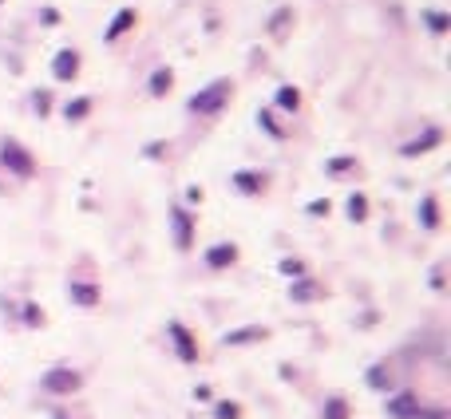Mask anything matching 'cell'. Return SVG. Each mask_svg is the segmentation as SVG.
<instances>
[{
    "label": "cell",
    "instance_id": "cell-9",
    "mask_svg": "<svg viewBox=\"0 0 451 419\" xmlns=\"http://www.w3.org/2000/svg\"><path fill=\"white\" fill-rule=\"evenodd\" d=\"M435 142H443V130H440V127H428V130L420 135V139L404 142V147H400V154H404V159H416V154H428V150L435 147Z\"/></svg>",
    "mask_w": 451,
    "mask_h": 419
},
{
    "label": "cell",
    "instance_id": "cell-16",
    "mask_svg": "<svg viewBox=\"0 0 451 419\" xmlns=\"http://www.w3.org/2000/svg\"><path fill=\"white\" fill-rule=\"evenodd\" d=\"M368 384L376 391H388L392 388V372H388V364H372L368 368Z\"/></svg>",
    "mask_w": 451,
    "mask_h": 419
},
{
    "label": "cell",
    "instance_id": "cell-2",
    "mask_svg": "<svg viewBox=\"0 0 451 419\" xmlns=\"http://www.w3.org/2000/svg\"><path fill=\"white\" fill-rule=\"evenodd\" d=\"M0 162H4L16 178H32V174H36V159H32L28 147H24V142H16V139H4V142H0Z\"/></svg>",
    "mask_w": 451,
    "mask_h": 419
},
{
    "label": "cell",
    "instance_id": "cell-4",
    "mask_svg": "<svg viewBox=\"0 0 451 419\" xmlns=\"http://www.w3.org/2000/svg\"><path fill=\"white\" fill-rule=\"evenodd\" d=\"M167 332H171V344H174V352H179L182 364H198V344H194L191 329H186L182 320H171V324H167Z\"/></svg>",
    "mask_w": 451,
    "mask_h": 419
},
{
    "label": "cell",
    "instance_id": "cell-32",
    "mask_svg": "<svg viewBox=\"0 0 451 419\" xmlns=\"http://www.w3.org/2000/svg\"><path fill=\"white\" fill-rule=\"evenodd\" d=\"M52 419H68V415H64V411H56V415H52Z\"/></svg>",
    "mask_w": 451,
    "mask_h": 419
},
{
    "label": "cell",
    "instance_id": "cell-28",
    "mask_svg": "<svg viewBox=\"0 0 451 419\" xmlns=\"http://www.w3.org/2000/svg\"><path fill=\"white\" fill-rule=\"evenodd\" d=\"M285 20H289V8H281L277 16H273V24H270V28H273V32H281V28H285Z\"/></svg>",
    "mask_w": 451,
    "mask_h": 419
},
{
    "label": "cell",
    "instance_id": "cell-18",
    "mask_svg": "<svg viewBox=\"0 0 451 419\" xmlns=\"http://www.w3.org/2000/svg\"><path fill=\"white\" fill-rule=\"evenodd\" d=\"M325 419H349V399L329 396L325 399Z\"/></svg>",
    "mask_w": 451,
    "mask_h": 419
},
{
    "label": "cell",
    "instance_id": "cell-20",
    "mask_svg": "<svg viewBox=\"0 0 451 419\" xmlns=\"http://www.w3.org/2000/svg\"><path fill=\"white\" fill-rule=\"evenodd\" d=\"M277 107L297 111V107H301V91H297V87H281V91H277Z\"/></svg>",
    "mask_w": 451,
    "mask_h": 419
},
{
    "label": "cell",
    "instance_id": "cell-12",
    "mask_svg": "<svg viewBox=\"0 0 451 419\" xmlns=\"http://www.w3.org/2000/svg\"><path fill=\"white\" fill-rule=\"evenodd\" d=\"M135 20H139V16H135L131 8H119V12H115V20L107 24V32H103V40H119L127 28H135Z\"/></svg>",
    "mask_w": 451,
    "mask_h": 419
},
{
    "label": "cell",
    "instance_id": "cell-25",
    "mask_svg": "<svg viewBox=\"0 0 451 419\" xmlns=\"http://www.w3.org/2000/svg\"><path fill=\"white\" fill-rule=\"evenodd\" d=\"M32 103H36V111L44 115V111L52 107V95H48V91H36V95H32Z\"/></svg>",
    "mask_w": 451,
    "mask_h": 419
},
{
    "label": "cell",
    "instance_id": "cell-26",
    "mask_svg": "<svg viewBox=\"0 0 451 419\" xmlns=\"http://www.w3.org/2000/svg\"><path fill=\"white\" fill-rule=\"evenodd\" d=\"M24 320H28V324H44V312L36 309V305H24Z\"/></svg>",
    "mask_w": 451,
    "mask_h": 419
},
{
    "label": "cell",
    "instance_id": "cell-13",
    "mask_svg": "<svg viewBox=\"0 0 451 419\" xmlns=\"http://www.w3.org/2000/svg\"><path fill=\"white\" fill-rule=\"evenodd\" d=\"M234 186H238L241 194H261V190H265V174H258V170H238V174H234Z\"/></svg>",
    "mask_w": 451,
    "mask_h": 419
},
{
    "label": "cell",
    "instance_id": "cell-11",
    "mask_svg": "<svg viewBox=\"0 0 451 419\" xmlns=\"http://www.w3.org/2000/svg\"><path fill=\"white\" fill-rule=\"evenodd\" d=\"M234 261H238V245H230V241H222V245H214V250L206 253V265H210V269H226Z\"/></svg>",
    "mask_w": 451,
    "mask_h": 419
},
{
    "label": "cell",
    "instance_id": "cell-21",
    "mask_svg": "<svg viewBox=\"0 0 451 419\" xmlns=\"http://www.w3.org/2000/svg\"><path fill=\"white\" fill-rule=\"evenodd\" d=\"M349 218L352 221H364V218H368V202H364V194H352V198H349Z\"/></svg>",
    "mask_w": 451,
    "mask_h": 419
},
{
    "label": "cell",
    "instance_id": "cell-5",
    "mask_svg": "<svg viewBox=\"0 0 451 419\" xmlns=\"http://www.w3.org/2000/svg\"><path fill=\"white\" fill-rule=\"evenodd\" d=\"M171 226H174V245L179 250H191L194 245V218L186 206H174L171 210Z\"/></svg>",
    "mask_w": 451,
    "mask_h": 419
},
{
    "label": "cell",
    "instance_id": "cell-30",
    "mask_svg": "<svg viewBox=\"0 0 451 419\" xmlns=\"http://www.w3.org/2000/svg\"><path fill=\"white\" fill-rule=\"evenodd\" d=\"M309 214H313V218H321V214H329V202H313V206H309Z\"/></svg>",
    "mask_w": 451,
    "mask_h": 419
},
{
    "label": "cell",
    "instance_id": "cell-23",
    "mask_svg": "<svg viewBox=\"0 0 451 419\" xmlns=\"http://www.w3.org/2000/svg\"><path fill=\"white\" fill-rule=\"evenodd\" d=\"M281 273H285V277H305V261H281Z\"/></svg>",
    "mask_w": 451,
    "mask_h": 419
},
{
    "label": "cell",
    "instance_id": "cell-14",
    "mask_svg": "<svg viewBox=\"0 0 451 419\" xmlns=\"http://www.w3.org/2000/svg\"><path fill=\"white\" fill-rule=\"evenodd\" d=\"M420 226L423 230H435V226H440V210H435V198H431V194L420 202Z\"/></svg>",
    "mask_w": 451,
    "mask_h": 419
},
{
    "label": "cell",
    "instance_id": "cell-31",
    "mask_svg": "<svg viewBox=\"0 0 451 419\" xmlns=\"http://www.w3.org/2000/svg\"><path fill=\"white\" fill-rule=\"evenodd\" d=\"M420 419H447V411H431V408H420Z\"/></svg>",
    "mask_w": 451,
    "mask_h": 419
},
{
    "label": "cell",
    "instance_id": "cell-17",
    "mask_svg": "<svg viewBox=\"0 0 451 419\" xmlns=\"http://www.w3.org/2000/svg\"><path fill=\"white\" fill-rule=\"evenodd\" d=\"M171 83H174V71L171 68H159L155 75H150V95H167Z\"/></svg>",
    "mask_w": 451,
    "mask_h": 419
},
{
    "label": "cell",
    "instance_id": "cell-24",
    "mask_svg": "<svg viewBox=\"0 0 451 419\" xmlns=\"http://www.w3.org/2000/svg\"><path fill=\"white\" fill-rule=\"evenodd\" d=\"M238 415H241L238 403H218V419H238Z\"/></svg>",
    "mask_w": 451,
    "mask_h": 419
},
{
    "label": "cell",
    "instance_id": "cell-22",
    "mask_svg": "<svg viewBox=\"0 0 451 419\" xmlns=\"http://www.w3.org/2000/svg\"><path fill=\"white\" fill-rule=\"evenodd\" d=\"M88 111H91V99H88V95H80V99H71L68 107H64V115H68V119H83Z\"/></svg>",
    "mask_w": 451,
    "mask_h": 419
},
{
    "label": "cell",
    "instance_id": "cell-19",
    "mask_svg": "<svg viewBox=\"0 0 451 419\" xmlns=\"http://www.w3.org/2000/svg\"><path fill=\"white\" fill-rule=\"evenodd\" d=\"M289 297H293V300H313V297H321V289H317L313 281L297 277V285H293V289H289Z\"/></svg>",
    "mask_w": 451,
    "mask_h": 419
},
{
    "label": "cell",
    "instance_id": "cell-8",
    "mask_svg": "<svg viewBox=\"0 0 451 419\" xmlns=\"http://www.w3.org/2000/svg\"><path fill=\"white\" fill-rule=\"evenodd\" d=\"M265 336H270L265 324H246V329H230L222 336V344H226V348H241V344H258V340H265Z\"/></svg>",
    "mask_w": 451,
    "mask_h": 419
},
{
    "label": "cell",
    "instance_id": "cell-3",
    "mask_svg": "<svg viewBox=\"0 0 451 419\" xmlns=\"http://www.w3.org/2000/svg\"><path fill=\"white\" fill-rule=\"evenodd\" d=\"M80 384H83V376L76 368H48L40 379V388L52 391V396H71V391H80Z\"/></svg>",
    "mask_w": 451,
    "mask_h": 419
},
{
    "label": "cell",
    "instance_id": "cell-7",
    "mask_svg": "<svg viewBox=\"0 0 451 419\" xmlns=\"http://www.w3.org/2000/svg\"><path fill=\"white\" fill-rule=\"evenodd\" d=\"M420 396H411V391H400L396 399H388L384 403V411H388L392 419H420Z\"/></svg>",
    "mask_w": 451,
    "mask_h": 419
},
{
    "label": "cell",
    "instance_id": "cell-27",
    "mask_svg": "<svg viewBox=\"0 0 451 419\" xmlns=\"http://www.w3.org/2000/svg\"><path fill=\"white\" fill-rule=\"evenodd\" d=\"M261 127L270 130V135H281V127H277V123L270 119V111H261Z\"/></svg>",
    "mask_w": 451,
    "mask_h": 419
},
{
    "label": "cell",
    "instance_id": "cell-10",
    "mask_svg": "<svg viewBox=\"0 0 451 419\" xmlns=\"http://www.w3.org/2000/svg\"><path fill=\"white\" fill-rule=\"evenodd\" d=\"M68 297H71V305H80V309H95V305H100V289L88 285V281H71Z\"/></svg>",
    "mask_w": 451,
    "mask_h": 419
},
{
    "label": "cell",
    "instance_id": "cell-15",
    "mask_svg": "<svg viewBox=\"0 0 451 419\" xmlns=\"http://www.w3.org/2000/svg\"><path fill=\"white\" fill-rule=\"evenodd\" d=\"M423 24H428L435 36H443V32L451 28V16H447V12H440V8H428V12H423Z\"/></svg>",
    "mask_w": 451,
    "mask_h": 419
},
{
    "label": "cell",
    "instance_id": "cell-29",
    "mask_svg": "<svg viewBox=\"0 0 451 419\" xmlns=\"http://www.w3.org/2000/svg\"><path fill=\"white\" fill-rule=\"evenodd\" d=\"M40 20H44V24H60V12H56V8H44Z\"/></svg>",
    "mask_w": 451,
    "mask_h": 419
},
{
    "label": "cell",
    "instance_id": "cell-1",
    "mask_svg": "<svg viewBox=\"0 0 451 419\" xmlns=\"http://www.w3.org/2000/svg\"><path fill=\"white\" fill-rule=\"evenodd\" d=\"M230 95H234L230 80H214V83H206L202 91H194L186 107H191V115H222L226 103H230Z\"/></svg>",
    "mask_w": 451,
    "mask_h": 419
},
{
    "label": "cell",
    "instance_id": "cell-6",
    "mask_svg": "<svg viewBox=\"0 0 451 419\" xmlns=\"http://www.w3.org/2000/svg\"><path fill=\"white\" fill-rule=\"evenodd\" d=\"M52 75L60 83H71L76 75H80V51L76 48H64V51H56V60H52Z\"/></svg>",
    "mask_w": 451,
    "mask_h": 419
}]
</instances>
